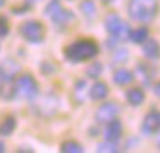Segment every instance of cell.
Listing matches in <instances>:
<instances>
[{"mask_svg":"<svg viewBox=\"0 0 160 153\" xmlns=\"http://www.w3.org/2000/svg\"><path fill=\"white\" fill-rule=\"evenodd\" d=\"M128 12L132 21L148 24L158 12V0H129Z\"/></svg>","mask_w":160,"mask_h":153,"instance_id":"6da1fadb","label":"cell"},{"mask_svg":"<svg viewBox=\"0 0 160 153\" xmlns=\"http://www.w3.org/2000/svg\"><path fill=\"white\" fill-rule=\"evenodd\" d=\"M98 53V45L93 40H78V42L71 43L66 50L64 55L71 60V62H83V60H90Z\"/></svg>","mask_w":160,"mask_h":153,"instance_id":"7a4b0ae2","label":"cell"},{"mask_svg":"<svg viewBox=\"0 0 160 153\" xmlns=\"http://www.w3.org/2000/svg\"><path fill=\"white\" fill-rule=\"evenodd\" d=\"M14 91L19 95V96L26 98V100H33V98L38 95V84H36V81L33 79V76L22 74L19 79H16Z\"/></svg>","mask_w":160,"mask_h":153,"instance_id":"3957f363","label":"cell"},{"mask_svg":"<svg viewBox=\"0 0 160 153\" xmlns=\"http://www.w3.org/2000/svg\"><path fill=\"white\" fill-rule=\"evenodd\" d=\"M47 16H48V17L59 26L69 24V22L74 19L72 12L67 11V9H64L62 5H60L59 0H52V2L47 5Z\"/></svg>","mask_w":160,"mask_h":153,"instance_id":"277c9868","label":"cell"},{"mask_svg":"<svg viewBox=\"0 0 160 153\" xmlns=\"http://www.w3.org/2000/svg\"><path fill=\"white\" fill-rule=\"evenodd\" d=\"M105 29L117 40H122L129 33L128 24H126L117 14H108L107 17H105Z\"/></svg>","mask_w":160,"mask_h":153,"instance_id":"5b68a950","label":"cell"},{"mask_svg":"<svg viewBox=\"0 0 160 153\" xmlns=\"http://www.w3.org/2000/svg\"><path fill=\"white\" fill-rule=\"evenodd\" d=\"M21 35L24 36V40L31 43H40L45 36V29H43L42 22L38 21H26L21 26Z\"/></svg>","mask_w":160,"mask_h":153,"instance_id":"8992f818","label":"cell"},{"mask_svg":"<svg viewBox=\"0 0 160 153\" xmlns=\"http://www.w3.org/2000/svg\"><path fill=\"white\" fill-rule=\"evenodd\" d=\"M119 110H121L119 105L114 103V101H110V103H103V105L98 107L97 115H95V117H97L98 122H108V121H112V119L117 117Z\"/></svg>","mask_w":160,"mask_h":153,"instance_id":"52a82bcc","label":"cell"},{"mask_svg":"<svg viewBox=\"0 0 160 153\" xmlns=\"http://www.w3.org/2000/svg\"><path fill=\"white\" fill-rule=\"evenodd\" d=\"M141 131L145 134H155V132L160 131V112L158 110H153L146 115L141 124Z\"/></svg>","mask_w":160,"mask_h":153,"instance_id":"ba28073f","label":"cell"},{"mask_svg":"<svg viewBox=\"0 0 160 153\" xmlns=\"http://www.w3.org/2000/svg\"><path fill=\"white\" fill-rule=\"evenodd\" d=\"M19 64L12 59H7L4 62H0V81H12L16 74L19 72Z\"/></svg>","mask_w":160,"mask_h":153,"instance_id":"9c48e42d","label":"cell"},{"mask_svg":"<svg viewBox=\"0 0 160 153\" xmlns=\"http://www.w3.org/2000/svg\"><path fill=\"white\" fill-rule=\"evenodd\" d=\"M122 134V124L121 121H115V119H112V121L107 122V127H105V139L107 141H117L119 138H121Z\"/></svg>","mask_w":160,"mask_h":153,"instance_id":"30bf717a","label":"cell"},{"mask_svg":"<svg viewBox=\"0 0 160 153\" xmlns=\"http://www.w3.org/2000/svg\"><path fill=\"white\" fill-rule=\"evenodd\" d=\"M143 53H145L146 59L157 60L160 57V45L155 42V40H145V47H143Z\"/></svg>","mask_w":160,"mask_h":153,"instance_id":"8fae6325","label":"cell"},{"mask_svg":"<svg viewBox=\"0 0 160 153\" xmlns=\"http://www.w3.org/2000/svg\"><path fill=\"white\" fill-rule=\"evenodd\" d=\"M107 95H108V88H107V84L102 83V81H97L90 90L91 100H103Z\"/></svg>","mask_w":160,"mask_h":153,"instance_id":"7c38bea8","label":"cell"},{"mask_svg":"<svg viewBox=\"0 0 160 153\" xmlns=\"http://www.w3.org/2000/svg\"><path fill=\"white\" fill-rule=\"evenodd\" d=\"M114 81L119 86H126V84H129L132 81V72L128 69H117L114 72Z\"/></svg>","mask_w":160,"mask_h":153,"instance_id":"4fadbf2b","label":"cell"},{"mask_svg":"<svg viewBox=\"0 0 160 153\" xmlns=\"http://www.w3.org/2000/svg\"><path fill=\"white\" fill-rule=\"evenodd\" d=\"M128 101L132 105V107H138V105H141L143 101H145V93H143L139 88H132V90L128 91Z\"/></svg>","mask_w":160,"mask_h":153,"instance_id":"5bb4252c","label":"cell"},{"mask_svg":"<svg viewBox=\"0 0 160 153\" xmlns=\"http://www.w3.org/2000/svg\"><path fill=\"white\" fill-rule=\"evenodd\" d=\"M14 129H16V119L12 117V115H9V117H5L4 121H2V124H0V134L11 136L12 132H14Z\"/></svg>","mask_w":160,"mask_h":153,"instance_id":"9a60e30c","label":"cell"},{"mask_svg":"<svg viewBox=\"0 0 160 153\" xmlns=\"http://www.w3.org/2000/svg\"><path fill=\"white\" fill-rule=\"evenodd\" d=\"M136 74L139 76V79L143 81V84L145 86H148L150 81H152V69H150L146 64H138V67H136Z\"/></svg>","mask_w":160,"mask_h":153,"instance_id":"2e32d148","label":"cell"},{"mask_svg":"<svg viewBox=\"0 0 160 153\" xmlns=\"http://www.w3.org/2000/svg\"><path fill=\"white\" fill-rule=\"evenodd\" d=\"M146 38H148V29L146 28H138L129 33V40L132 43H145Z\"/></svg>","mask_w":160,"mask_h":153,"instance_id":"e0dca14e","label":"cell"},{"mask_svg":"<svg viewBox=\"0 0 160 153\" xmlns=\"http://www.w3.org/2000/svg\"><path fill=\"white\" fill-rule=\"evenodd\" d=\"M81 12H83L86 17H95L97 14V7H95V2L93 0H83L81 2Z\"/></svg>","mask_w":160,"mask_h":153,"instance_id":"ac0fdd59","label":"cell"},{"mask_svg":"<svg viewBox=\"0 0 160 153\" xmlns=\"http://www.w3.org/2000/svg\"><path fill=\"white\" fill-rule=\"evenodd\" d=\"M60 150H62L64 153H81L83 151V146H81L79 143H76V141H66Z\"/></svg>","mask_w":160,"mask_h":153,"instance_id":"d6986e66","label":"cell"},{"mask_svg":"<svg viewBox=\"0 0 160 153\" xmlns=\"http://www.w3.org/2000/svg\"><path fill=\"white\" fill-rule=\"evenodd\" d=\"M97 151H100V153H115V151H119V148L114 145V141H108V143H100V145L97 146Z\"/></svg>","mask_w":160,"mask_h":153,"instance_id":"ffe728a7","label":"cell"},{"mask_svg":"<svg viewBox=\"0 0 160 153\" xmlns=\"http://www.w3.org/2000/svg\"><path fill=\"white\" fill-rule=\"evenodd\" d=\"M88 76L90 77H98L102 74V64H93L91 67H88Z\"/></svg>","mask_w":160,"mask_h":153,"instance_id":"44dd1931","label":"cell"},{"mask_svg":"<svg viewBox=\"0 0 160 153\" xmlns=\"http://www.w3.org/2000/svg\"><path fill=\"white\" fill-rule=\"evenodd\" d=\"M9 33V24H7V19L5 17H0V38L7 36Z\"/></svg>","mask_w":160,"mask_h":153,"instance_id":"7402d4cb","label":"cell"},{"mask_svg":"<svg viewBox=\"0 0 160 153\" xmlns=\"http://www.w3.org/2000/svg\"><path fill=\"white\" fill-rule=\"evenodd\" d=\"M153 91H155V95H157V96L160 98V81H158V83L155 84V86H153Z\"/></svg>","mask_w":160,"mask_h":153,"instance_id":"603a6c76","label":"cell"},{"mask_svg":"<svg viewBox=\"0 0 160 153\" xmlns=\"http://www.w3.org/2000/svg\"><path fill=\"white\" fill-rule=\"evenodd\" d=\"M4 150H5V145H4V143H2V141H0V153L4 151Z\"/></svg>","mask_w":160,"mask_h":153,"instance_id":"cb8c5ba5","label":"cell"},{"mask_svg":"<svg viewBox=\"0 0 160 153\" xmlns=\"http://www.w3.org/2000/svg\"><path fill=\"white\" fill-rule=\"evenodd\" d=\"M102 2H105V4H110V2H114V0H102Z\"/></svg>","mask_w":160,"mask_h":153,"instance_id":"d4e9b609","label":"cell"},{"mask_svg":"<svg viewBox=\"0 0 160 153\" xmlns=\"http://www.w3.org/2000/svg\"><path fill=\"white\" fill-rule=\"evenodd\" d=\"M4 4H5V0H0V7H2Z\"/></svg>","mask_w":160,"mask_h":153,"instance_id":"484cf974","label":"cell"}]
</instances>
